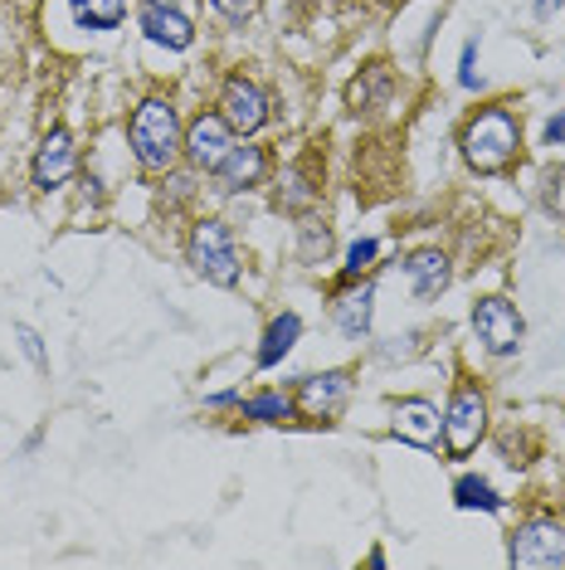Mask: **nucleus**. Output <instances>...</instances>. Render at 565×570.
<instances>
[{
	"mask_svg": "<svg viewBox=\"0 0 565 570\" xmlns=\"http://www.w3.org/2000/svg\"><path fill=\"white\" fill-rule=\"evenodd\" d=\"M127 137H132V151L147 171H171L176 151H181V122H176V108L161 102V98H147L132 112Z\"/></svg>",
	"mask_w": 565,
	"mask_h": 570,
	"instance_id": "f257e3e1",
	"label": "nucleus"
},
{
	"mask_svg": "<svg viewBox=\"0 0 565 570\" xmlns=\"http://www.w3.org/2000/svg\"><path fill=\"white\" fill-rule=\"evenodd\" d=\"M522 147V122L512 118V108H487L468 122L464 132V157L473 171H503Z\"/></svg>",
	"mask_w": 565,
	"mask_h": 570,
	"instance_id": "f03ea898",
	"label": "nucleus"
},
{
	"mask_svg": "<svg viewBox=\"0 0 565 570\" xmlns=\"http://www.w3.org/2000/svg\"><path fill=\"white\" fill-rule=\"evenodd\" d=\"M190 264L205 283H220V288H235L239 283V254H235V239L220 219H205L190 235Z\"/></svg>",
	"mask_w": 565,
	"mask_h": 570,
	"instance_id": "7ed1b4c3",
	"label": "nucleus"
},
{
	"mask_svg": "<svg viewBox=\"0 0 565 570\" xmlns=\"http://www.w3.org/2000/svg\"><path fill=\"white\" fill-rule=\"evenodd\" d=\"M473 332H478V342L487 346L493 356H507L522 346V313L507 303V297H483L478 307H473Z\"/></svg>",
	"mask_w": 565,
	"mask_h": 570,
	"instance_id": "20e7f679",
	"label": "nucleus"
},
{
	"mask_svg": "<svg viewBox=\"0 0 565 570\" xmlns=\"http://www.w3.org/2000/svg\"><path fill=\"white\" fill-rule=\"evenodd\" d=\"M235 151V127L225 122V112H200L190 122V137H186V157L190 166L200 171H220V161Z\"/></svg>",
	"mask_w": 565,
	"mask_h": 570,
	"instance_id": "39448f33",
	"label": "nucleus"
},
{
	"mask_svg": "<svg viewBox=\"0 0 565 570\" xmlns=\"http://www.w3.org/2000/svg\"><path fill=\"white\" fill-rule=\"evenodd\" d=\"M483 424H487L483 395H478V391H458L454 400H448V414H444V444H448V453L478 449Z\"/></svg>",
	"mask_w": 565,
	"mask_h": 570,
	"instance_id": "423d86ee",
	"label": "nucleus"
},
{
	"mask_svg": "<svg viewBox=\"0 0 565 570\" xmlns=\"http://www.w3.org/2000/svg\"><path fill=\"white\" fill-rule=\"evenodd\" d=\"M512 566H561L565 561V531L556 522H532L512 537Z\"/></svg>",
	"mask_w": 565,
	"mask_h": 570,
	"instance_id": "0eeeda50",
	"label": "nucleus"
},
{
	"mask_svg": "<svg viewBox=\"0 0 565 570\" xmlns=\"http://www.w3.org/2000/svg\"><path fill=\"white\" fill-rule=\"evenodd\" d=\"M141 30H147L151 45H166V49L196 45V24H190V16L176 10L171 0H147V6H141Z\"/></svg>",
	"mask_w": 565,
	"mask_h": 570,
	"instance_id": "6e6552de",
	"label": "nucleus"
},
{
	"mask_svg": "<svg viewBox=\"0 0 565 570\" xmlns=\"http://www.w3.org/2000/svg\"><path fill=\"white\" fill-rule=\"evenodd\" d=\"M225 122L235 127V132H259V127L268 122V98H264V88L259 83H249V79H229L225 83Z\"/></svg>",
	"mask_w": 565,
	"mask_h": 570,
	"instance_id": "1a4fd4ad",
	"label": "nucleus"
},
{
	"mask_svg": "<svg viewBox=\"0 0 565 570\" xmlns=\"http://www.w3.org/2000/svg\"><path fill=\"white\" fill-rule=\"evenodd\" d=\"M73 176V137L54 127L44 141H40V157H34V186L40 190H54Z\"/></svg>",
	"mask_w": 565,
	"mask_h": 570,
	"instance_id": "9d476101",
	"label": "nucleus"
},
{
	"mask_svg": "<svg viewBox=\"0 0 565 570\" xmlns=\"http://www.w3.org/2000/svg\"><path fill=\"white\" fill-rule=\"evenodd\" d=\"M439 430H444L439 410H434V405H424V400H405V405L395 410V434L409 439V444L429 449L434 439H439Z\"/></svg>",
	"mask_w": 565,
	"mask_h": 570,
	"instance_id": "9b49d317",
	"label": "nucleus"
},
{
	"mask_svg": "<svg viewBox=\"0 0 565 570\" xmlns=\"http://www.w3.org/2000/svg\"><path fill=\"white\" fill-rule=\"evenodd\" d=\"M346 391H351V381H346V371H327V375H307L303 381V395H298V405L307 414H331L346 400Z\"/></svg>",
	"mask_w": 565,
	"mask_h": 570,
	"instance_id": "f8f14e48",
	"label": "nucleus"
},
{
	"mask_svg": "<svg viewBox=\"0 0 565 570\" xmlns=\"http://www.w3.org/2000/svg\"><path fill=\"white\" fill-rule=\"evenodd\" d=\"M264 166L268 161H264L259 147H235L220 161V171H215V176H220V190H249V186H259V180H264Z\"/></svg>",
	"mask_w": 565,
	"mask_h": 570,
	"instance_id": "ddd939ff",
	"label": "nucleus"
},
{
	"mask_svg": "<svg viewBox=\"0 0 565 570\" xmlns=\"http://www.w3.org/2000/svg\"><path fill=\"white\" fill-rule=\"evenodd\" d=\"M405 274L415 278V297H439L448 288V258L439 249H419V254H409Z\"/></svg>",
	"mask_w": 565,
	"mask_h": 570,
	"instance_id": "4468645a",
	"label": "nucleus"
},
{
	"mask_svg": "<svg viewBox=\"0 0 565 570\" xmlns=\"http://www.w3.org/2000/svg\"><path fill=\"white\" fill-rule=\"evenodd\" d=\"M303 336V317L298 313H282L274 327L264 332V346H259V366H278L282 356L293 352V342H298Z\"/></svg>",
	"mask_w": 565,
	"mask_h": 570,
	"instance_id": "2eb2a0df",
	"label": "nucleus"
},
{
	"mask_svg": "<svg viewBox=\"0 0 565 570\" xmlns=\"http://www.w3.org/2000/svg\"><path fill=\"white\" fill-rule=\"evenodd\" d=\"M370 307H376V288H361L337 303V327L346 336H366L370 332Z\"/></svg>",
	"mask_w": 565,
	"mask_h": 570,
	"instance_id": "dca6fc26",
	"label": "nucleus"
},
{
	"mask_svg": "<svg viewBox=\"0 0 565 570\" xmlns=\"http://www.w3.org/2000/svg\"><path fill=\"white\" fill-rule=\"evenodd\" d=\"M73 16H79V24H88V30H118L122 24V0H69Z\"/></svg>",
	"mask_w": 565,
	"mask_h": 570,
	"instance_id": "f3484780",
	"label": "nucleus"
},
{
	"mask_svg": "<svg viewBox=\"0 0 565 570\" xmlns=\"http://www.w3.org/2000/svg\"><path fill=\"white\" fill-rule=\"evenodd\" d=\"M454 502L458 508H483V512H503V498L483 483V478H458L454 488Z\"/></svg>",
	"mask_w": 565,
	"mask_h": 570,
	"instance_id": "a211bd4d",
	"label": "nucleus"
},
{
	"mask_svg": "<svg viewBox=\"0 0 565 570\" xmlns=\"http://www.w3.org/2000/svg\"><path fill=\"white\" fill-rule=\"evenodd\" d=\"M244 414H249V420H264V424H278L293 414V400L288 395H254L249 405H244Z\"/></svg>",
	"mask_w": 565,
	"mask_h": 570,
	"instance_id": "6ab92c4d",
	"label": "nucleus"
},
{
	"mask_svg": "<svg viewBox=\"0 0 565 570\" xmlns=\"http://www.w3.org/2000/svg\"><path fill=\"white\" fill-rule=\"evenodd\" d=\"M376 249H380L376 239H356L351 249H346V268H341V278H346V283H356V278H361L366 268H370V258H376Z\"/></svg>",
	"mask_w": 565,
	"mask_h": 570,
	"instance_id": "aec40b11",
	"label": "nucleus"
},
{
	"mask_svg": "<svg viewBox=\"0 0 565 570\" xmlns=\"http://www.w3.org/2000/svg\"><path fill=\"white\" fill-rule=\"evenodd\" d=\"M16 336H20V352L30 356V366H34V371H49V356H44V342H40V332H34V327H24V322H20V327H16Z\"/></svg>",
	"mask_w": 565,
	"mask_h": 570,
	"instance_id": "412c9836",
	"label": "nucleus"
},
{
	"mask_svg": "<svg viewBox=\"0 0 565 570\" xmlns=\"http://www.w3.org/2000/svg\"><path fill=\"white\" fill-rule=\"evenodd\" d=\"M215 10H220L225 20H235V24H244L254 16V10H259V0H215Z\"/></svg>",
	"mask_w": 565,
	"mask_h": 570,
	"instance_id": "4be33fe9",
	"label": "nucleus"
},
{
	"mask_svg": "<svg viewBox=\"0 0 565 570\" xmlns=\"http://www.w3.org/2000/svg\"><path fill=\"white\" fill-rule=\"evenodd\" d=\"M473 63H478V40L464 45V63H458V83L464 88H478V69H473Z\"/></svg>",
	"mask_w": 565,
	"mask_h": 570,
	"instance_id": "5701e85b",
	"label": "nucleus"
},
{
	"mask_svg": "<svg viewBox=\"0 0 565 570\" xmlns=\"http://www.w3.org/2000/svg\"><path fill=\"white\" fill-rule=\"evenodd\" d=\"M546 141L551 147H565V112H556V118L546 122Z\"/></svg>",
	"mask_w": 565,
	"mask_h": 570,
	"instance_id": "b1692460",
	"label": "nucleus"
},
{
	"mask_svg": "<svg viewBox=\"0 0 565 570\" xmlns=\"http://www.w3.org/2000/svg\"><path fill=\"white\" fill-rule=\"evenodd\" d=\"M561 6H565V0H536V16H542V20H546V16H556V10H561Z\"/></svg>",
	"mask_w": 565,
	"mask_h": 570,
	"instance_id": "393cba45",
	"label": "nucleus"
}]
</instances>
